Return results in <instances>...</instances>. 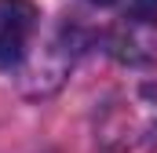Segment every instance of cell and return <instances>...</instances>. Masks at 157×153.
<instances>
[{
  "label": "cell",
  "mask_w": 157,
  "mask_h": 153,
  "mask_svg": "<svg viewBox=\"0 0 157 153\" xmlns=\"http://www.w3.org/2000/svg\"><path fill=\"white\" fill-rule=\"evenodd\" d=\"M40 11L33 0H0V69H18L29 55Z\"/></svg>",
  "instance_id": "cell-2"
},
{
  "label": "cell",
  "mask_w": 157,
  "mask_h": 153,
  "mask_svg": "<svg viewBox=\"0 0 157 153\" xmlns=\"http://www.w3.org/2000/svg\"><path fill=\"white\" fill-rule=\"evenodd\" d=\"M99 4H113V0H99Z\"/></svg>",
  "instance_id": "cell-3"
},
{
  "label": "cell",
  "mask_w": 157,
  "mask_h": 153,
  "mask_svg": "<svg viewBox=\"0 0 157 153\" xmlns=\"http://www.w3.org/2000/svg\"><path fill=\"white\" fill-rule=\"evenodd\" d=\"M99 142L110 150H139L157 142V91L128 88L99 113Z\"/></svg>",
  "instance_id": "cell-1"
}]
</instances>
